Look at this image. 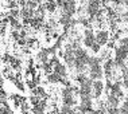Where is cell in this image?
<instances>
[{"label":"cell","mask_w":128,"mask_h":114,"mask_svg":"<svg viewBox=\"0 0 128 114\" xmlns=\"http://www.w3.org/2000/svg\"><path fill=\"white\" fill-rule=\"evenodd\" d=\"M84 44L86 47H92L93 44L96 43V36H94V34H93V31L92 30H85V32H84Z\"/></svg>","instance_id":"1"},{"label":"cell","mask_w":128,"mask_h":114,"mask_svg":"<svg viewBox=\"0 0 128 114\" xmlns=\"http://www.w3.org/2000/svg\"><path fill=\"white\" fill-rule=\"evenodd\" d=\"M88 13L92 16H96L100 12V3L98 1H93V0H89V4H88Z\"/></svg>","instance_id":"2"},{"label":"cell","mask_w":128,"mask_h":114,"mask_svg":"<svg viewBox=\"0 0 128 114\" xmlns=\"http://www.w3.org/2000/svg\"><path fill=\"white\" fill-rule=\"evenodd\" d=\"M102 77V68L100 66V63L90 66V79H100Z\"/></svg>","instance_id":"3"},{"label":"cell","mask_w":128,"mask_h":114,"mask_svg":"<svg viewBox=\"0 0 128 114\" xmlns=\"http://www.w3.org/2000/svg\"><path fill=\"white\" fill-rule=\"evenodd\" d=\"M102 89H104L102 82L98 81V79H96V81L93 82V95H94V98H98V97L101 95Z\"/></svg>","instance_id":"4"},{"label":"cell","mask_w":128,"mask_h":114,"mask_svg":"<svg viewBox=\"0 0 128 114\" xmlns=\"http://www.w3.org/2000/svg\"><path fill=\"white\" fill-rule=\"evenodd\" d=\"M96 42H97L100 46L105 44L108 42V32H105V31H98V32L96 34Z\"/></svg>","instance_id":"5"},{"label":"cell","mask_w":128,"mask_h":114,"mask_svg":"<svg viewBox=\"0 0 128 114\" xmlns=\"http://www.w3.org/2000/svg\"><path fill=\"white\" fill-rule=\"evenodd\" d=\"M127 57H128V48H127V47L120 46V47L116 48V58H115V59H122V60H124Z\"/></svg>","instance_id":"6"},{"label":"cell","mask_w":128,"mask_h":114,"mask_svg":"<svg viewBox=\"0 0 128 114\" xmlns=\"http://www.w3.org/2000/svg\"><path fill=\"white\" fill-rule=\"evenodd\" d=\"M62 8H64L65 13H68V15H72V13H74V0H68V1L64 3V5H62Z\"/></svg>","instance_id":"7"},{"label":"cell","mask_w":128,"mask_h":114,"mask_svg":"<svg viewBox=\"0 0 128 114\" xmlns=\"http://www.w3.org/2000/svg\"><path fill=\"white\" fill-rule=\"evenodd\" d=\"M54 70H55V72H57L58 75H61L62 78H64V77H66V67H65L64 64L57 63V64L54 66Z\"/></svg>","instance_id":"8"},{"label":"cell","mask_w":128,"mask_h":114,"mask_svg":"<svg viewBox=\"0 0 128 114\" xmlns=\"http://www.w3.org/2000/svg\"><path fill=\"white\" fill-rule=\"evenodd\" d=\"M108 102H109L110 108H117V105H119V97L115 94H110L108 97Z\"/></svg>","instance_id":"9"},{"label":"cell","mask_w":128,"mask_h":114,"mask_svg":"<svg viewBox=\"0 0 128 114\" xmlns=\"http://www.w3.org/2000/svg\"><path fill=\"white\" fill-rule=\"evenodd\" d=\"M47 79H49V82H51V83H57V82L62 81V77H61V75H58L57 72H53V74H49Z\"/></svg>","instance_id":"10"},{"label":"cell","mask_w":128,"mask_h":114,"mask_svg":"<svg viewBox=\"0 0 128 114\" xmlns=\"http://www.w3.org/2000/svg\"><path fill=\"white\" fill-rule=\"evenodd\" d=\"M62 102H64V105H68V106H74L76 105V101H74V97L73 95L64 97V98H62Z\"/></svg>","instance_id":"11"},{"label":"cell","mask_w":128,"mask_h":114,"mask_svg":"<svg viewBox=\"0 0 128 114\" xmlns=\"http://www.w3.org/2000/svg\"><path fill=\"white\" fill-rule=\"evenodd\" d=\"M38 60H40L42 63H47V51H40L38 54Z\"/></svg>","instance_id":"12"},{"label":"cell","mask_w":128,"mask_h":114,"mask_svg":"<svg viewBox=\"0 0 128 114\" xmlns=\"http://www.w3.org/2000/svg\"><path fill=\"white\" fill-rule=\"evenodd\" d=\"M123 70V83H124V86L128 89V68H122Z\"/></svg>","instance_id":"13"},{"label":"cell","mask_w":128,"mask_h":114,"mask_svg":"<svg viewBox=\"0 0 128 114\" xmlns=\"http://www.w3.org/2000/svg\"><path fill=\"white\" fill-rule=\"evenodd\" d=\"M60 22H61L62 24H65V26H68V24L70 23V15H68V13H64V15L61 16Z\"/></svg>","instance_id":"14"},{"label":"cell","mask_w":128,"mask_h":114,"mask_svg":"<svg viewBox=\"0 0 128 114\" xmlns=\"http://www.w3.org/2000/svg\"><path fill=\"white\" fill-rule=\"evenodd\" d=\"M120 113L122 114H128V101L124 102V105L122 106V109H120Z\"/></svg>","instance_id":"15"},{"label":"cell","mask_w":128,"mask_h":114,"mask_svg":"<svg viewBox=\"0 0 128 114\" xmlns=\"http://www.w3.org/2000/svg\"><path fill=\"white\" fill-rule=\"evenodd\" d=\"M46 8L49 9V11H54L55 9V1H49L46 4Z\"/></svg>","instance_id":"16"},{"label":"cell","mask_w":128,"mask_h":114,"mask_svg":"<svg viewBox=\"0 0 128 114\" xmlns=\"http://www.w3.org/2000/svg\"><path fill=\"white\" fill-rule=\"evenodd\" d=\"M90 48H92V51H93V53H98V51H100V44H98L97 42H96V43L93 44V46H92Z\"/></svg>","instance_id":"17"},{"label":"cell","mask_w":128,"mask_h":114,"mask_svg":"<svg viewBox=\"0 0 128 114\" xmlns=\"http://www.w3.org/2000/svg\"><path fill=\"white\" fill-rule=\"evenodd\" d=\"M109 114H122V113H120V110L117 108H110L109 109Z\"/></svg>","instance_id":"18"},{"label":"cell","mask_w":128,"mask_h":114,"mask_svg":"<svg viewBox=\"0 0 128 114\" xmlns=\"http://www.w3.org/2000/svg\"><path fill=\"white\" fill-rule=\"evenodd\" d=\"M120 44L128 48V38H124V39H122V40H120Z\"/></svg>","instance_id":"19"},{"label":"cell","mask_w":128,"mask_h":114,"mask_svg":"<svg viewBox=\"0 0 128 114\" xmlns=\"http://www.w3.org/2000/svg\"><path fill=\"white\" fill-rule=\"evenodd\" d=\"M89 114H100V112H97V110H90Z\"/></svg>","instance_id":"20"}]
</instances>
